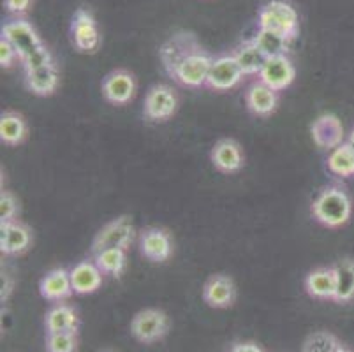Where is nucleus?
Instances as JSON below:
<instances>
[{"label":"nucleus","mask_w":354,"mask_h":352,"mask_svg":"<svg viewBox=\"0 0 354 352\" xmlns=\"http://www.w3.org/2000/svg\"><path fill=\"white\" fill-rule=\"evenodd\" d=\"M312 215L326 228H340L351 219L353 203L346 189L339 185L326 187L312 203Z\"/></svg>","instance_id":"f257e3e1"},{"label":"nucleus","mask_w":354,"mask_h":352,"mask_svg":"<svg viewBox=\"0 0 354 352\" xmlns=\"http://www.w3.org/2000/svg\"><path fill=\"white\" fill-rule=\"evenodd\" d=\"M212 60H214V57L203 50V46H198L187 57H183L173 67L171 73H167V76L173 77L178 85L187 86V89H201V86H207Z\"/></svg>","instance_id":"f03ea898"},{"label":"nucleus","mask_w":354,"mask_h":352,"mask_svg":"<svg viewBox=\"0 0 354 352\" xmlns=\"http://www.w3.org/2000/svg\"><path fill=\"white\" fill-rule=\"evenodd\" d=\"M259 28L279 32L292 41L298 34V15L286 0H270L259 11Z\"/></svg>","instance_id":"7ed1b4c3"},{"label":"nucleus","mask_w":354,"mask_h":352,"mask_svg":"<svg viewBox=\"0 0 354 352\" xmlns=\"http://www.w3.org/2000/svg\"><path fill=\"white\" fill-rule=\"evenodd\" d=\"M134 234H136V229H134L131 217L124 215V217L115 219L97 232V237L94 238V243H92V254L95 256L106 248L127 250L129 245L134 241Z\"/></svg>","instance_id":"20e7f679"},{"label":"nucleus","mask_w":354,"mask_h":352,"mask_svg":"<svg viewBox=\"0 0 354 352\" xmlns=\"http://www.w3.org/2000/svg\"><path fill=\"white\" fill-rule=\"evenodd\" d=\"M167 328H169V319H167L166 312L159 308L141 310L131 322V333L141 344H153V342L164 338Z\"/></svg>","instance_id":"39448f33"},{"label":"nucleus","mask_w":354,"mask_h":352,"mask_svg":"<svg viewBox=\"0 0 354 352\" xmlns=\"http://www.w3.org/2000/svg\"><path fill=\"white\" fill-rule=\"evenodd\" d=\"M178 97L167 85H153L145 95L143 115L148 122H166L176 113Z\"/></svg>","instance_id":"423d86ee"},{"label":"nucleus","mask_w":354,"mask_h":352,"mask_svg":"<svg viewBox=\"0 0 354 352\" xmlns=\"http://www.w3.org/2000/svg\"><path fill=\"white\" fill-rule=\"evenodd\" d=\"M2 37L12 44L20 57V62L44 46L35 28L25 19H11L2 25Z\"/></svg>","instance_id":"0eeeda50"},{"label":"nucleus","mask_w":354,"mask_h":352,"mask_svg":"<svg viewBox=\"0 0 354 352\" xmlns=\"http://www.w3.org/2000/svg\"><path fill=\"white\" fill-rule=\"evenodd\" d=\"M243 76L245 74L240 69L233 53L218 55V57L212 60L207 86L215 90V92H226V90H231L240 85Z\"/></svg>","instance_id":"6e6552de"},{"label":"nucleus","mask_w":354,"mask_h":352,"mask_svg":"<svg viewBox=\"0 0 354 352\" xmlns=\"http://www.w3.org/2000/svg\"><path fill=\"white\" fill-rule=\"evenodd\" d=\"M71 34H73L74 48L82 53H95L99 50L101 35H99L94 16L86 9H78L74 12Z\"/></svg>","instance_id":"1a4fd4ad"},{"label":"nucleus","mask_w":354,"mask_h":352,"mask_svg":"<svg viewBox=\"0 0 354 352\" xmlns=\"http://www.w3.org/2000/svg\"><path fill=\"white\" fill-rule=\"evenodd\" d=\"M102 95L113 106H125L136 95V80L125 69L111 71L102 80Z\"/></svg>","instance_id":"9d476101"},{"label":"nucleus","mask_w":354,"mask_h":352,"mask_svg":"<svg viewBox=\"0 0 354 352\" xmlns=\"http://www.w3.org/2000/svg\"><path fill=\"white\" fill-rule=\"evenodd\" d=\"M140 250L152 263L167 261L173 254V241L169 232L160 228L143 229L140 234Z\"/></svg>","instance_id":"9b49d317"},{"label":"nucleus","mask_w":354,"mask_h":352,"mask_svg":"<svg viewBox=\"0 0 354 352\" xmlns=\"http://www.w3.org/2000/svg\"><path fill=\"white\" fill-rule=\"evenodd\" d=\"M310 134L314 143L324 150H333L340 147L344 141V125L339 120V116L324 113L319 118H315L314 124L310 125Z\"/></svg>","instance_id":"f8f14e48"},{"label":"nucleus","mask_w":354,"mask_h":352,"mask_svg":"<svg viewBox=\"0 0 354 352\" xmlns=\"http://www.w3.org/2000/svg\"><path fill=\"white\" fill-rule=\"evenodd\" d=\"M296 77V69L292 62L286 57H275V58H266L265 66L259 73V82L268 85L275 92L286 90Z\"/></svg>","instance_id":"ddd939ff"},{"label":"nucleus","mask_w":354,"mask_h":352,"mask_svg":"<svg viewBox=\"0 0 354 352\" xmlns=\"http://www.w3.org/2000/svg\"><path fill=\"white\" fill-rule=\"evenodd\" d=\"M32 231L20 221L0 224V252L6 256H20L30 248Z\"/></svg>","instance_id":"4468645a"},{"label":"nucleus","mask_w":354,"mask_h":352,"mask_svg":"<svg viewBox=\"0 0 354 352\" xmlns=\"http://www.w3.org/2000/svg\"><path fill=\"white\" fill-rule=\"evenodd\" d=\"M212 164L215 166V169H218L221 173H238V171L243 167V154H241V147L238 145V141L231 140V138H224V140H218L214 145L210 151Z\"/></svg>","instance_id":"2eb2a0df"},{"label":"nucleus","mask_w":354,"mask_h":352,"mask_svg":"<svg viewBox=\"0 0 354 352\" xmlns=\"http://www.w3.org/2000/svg\"><path fill=\"white\" fill-rule=\"evenodd\" d=\"M39 293L44 299L55 303H62L64 299L71 298L74 293L71 273L66 268H55L48 271L39 282Z\"/></svg>","instance_id":"dca6fc26"},{"label":"nucleus","mask_w":354,"mask_h":352,"mask_svg":"<svg viewBox=\"0 0 354 352\" xmlns=\"http://www.w3.org/2000/svg\"><path fill=\"white\" fill-rule=\"evenodd\" d=\"M203 299L214 308H230L236 299V286L227 275H214L203 287Z\"/></svg>","instance_id":"f3484780"},{"label":"nucleus","mask_w":354,"mask_h":352,"mask_svg":"<svg viewBox=\"0 0 354 352\" xmlns=\"http://www.w3.org/2000/svg\"><path fill=\"white\" fill-rule=\"evenodd\" d=\"M71 282L76 295H92L101 287L102 273L95 261H82L69 270Z\"/></svg>","instance_id":"a211bd4d"},{"label":"nucleus","mask_w":354,"mask_h":352,"mask_svg":"<svg viewBox=\"0 0 354 352\" xmlns=\"http://www.w3.org/2000/svg\"><path fill=\"white\" fill-rule=\"evenodd\" d=\"M245 104L249 111L256 116H270L277 109L279 95L273 89L263 82H256L249 86L245 93Z\"/></svg>","instance_id":"6ab92c4d"},{"label":"nucleus","mask_w":354,"mask_h":352,"mask_svg":"<svg viewBox=\"0 0 354 352\" xmlns=\"http://www.w3.org/2000/svg\"><path fill=\"white\" fill-rule=\"evenodd\" d=\"M44 326L48 333H66V331H78L80 319L76 310L66 303H57L46 312Z\"/></svg>","instance_id":"aec40b11"},{"label":"nucleus","mask_w":354,"mask_h":352,"mask_svg":"<svg viewBox=\"0 0 354 352\" xmlns=\"http://www.w3.org/2000/svg\"><path fill=\"white\" fill-rule=\"evenodd\" d=\"M28 136V125L18 111H4L0 116V141L8 147H18Z\"/></svg>","instance_id":"412c9836"},{"label":"nucleus","mask_w":354,"mask_h":352,"mask_svg":"<svg viewBox=\"0 0 354 352\" xmlns=\"http://www.w3.org/2000/svg\"><path fill=\"white\" fill-rule=\"evenodd\" d=\"M305 289L308 296L315 299H333L337 282H335V270L330 268H317L310 271L305 279Z\"/></svg>","instance_id":"4be33fe9"},{"label":"nucleus","mask_w":354,"mask_h":352,"mask_svg":"<svg viewBox=\"0 0 354 352\" xmlns=\"http://www.w3.org/2000/svg\"><path fill=\"white\" fill-rule=\"evenodd\" d=\"M25 86L32 93H35V95H51L57 90V86H59V73H57L55 64L30 71V73H25Z\"/></svg>","instance_id":"5701e85b"},{"label":"nucleus","mask_w":354,"mask_h":352,"mask_svg":"<svg viewBox=\"0 0 354 352\" xmlns=\"http://www.w3.org/2000/svg\"><path fill=\"white\" fill-rule=\"evenodd\" d=\"M335 270V282H337V289H335L333 302L337 303H347L354 299V261L353 259H342L337 264H333Z\"/></svg>","instance_id":"b1692460"},{"label":"nucleus","mask_w":354,"mask_h":352,"mask_svg":"<svg viewBox=\"0 0 354 352\" xmlns=\"http://www.w3.org/2000/svg\"><path fill=\"white\" fill-rule=\"evenodd\" d=\"M252 41L266 58L286 57L288 55L289 39L279 34V32L268 30V28H259Z\"/></svg>","instance_id":"393cba45"},{"label":"nucleus","mask_w":354,"mask_h":352,"mask_svg":"<svg viewBox=\"0 0 354 352\" xmlns=\"http://www.w3.org/2000/svg\"><path fill=\"white\" fill-rule=\"evenodd\" d=\"M233 55L245 76H254V74L259 76L261 69H263V66H265L266 62V57L261 53L259 48L254 44V41L241 43Z\"/></svg>","instance_id":"a878e982"},{"label":"nucleus","mask_w":354,"mask_h":352,"mask_svg":"<svg viewBox=\"0 0 354 352\" xmlns=\"http://www.w3.org/2000/svg\"><path fill=\"white\" fill-rule=\"evenodd\" d=\"M328 169L335 174V176H340V178H349L354 174V154L351 150V147L346 143H342L340 147L333 148V150L328 154Z\"/></svg>","instance_id":"bb28decb"},{"label":"nucleus","mask_w":354,"mask_h":352,"mask_svg":"<svg viewBox=\"0 0 354 352\" xmlns=\"http://www.w3.org/2000/svg\"><path fill=\"white\" fill-rule=\"evenodd\" d=\"M99 270L109 277H120L125 270V250L124 248H106L94 256Z\"/></svg>","instance_id":"cd10ccee"},{"label":"nucleus","mask_w":354,"mask_h":352,"mask_svg":"<svg viewBox=\"0 0 354 352\" xmlns=\"http://www.w3.org/2000/svg\"><path fill=\"white\" fill-rule=\"evenodd\" d=\"M342 347L339 338L328 331H315L305 340L301 352H337Z\"/></svg>","instance_id":"c85d7f7f"},{"label":"nucleus","mask_w":354,"mask_h":352,"mask_svg":"<svg viewBox=\"0 0 354 352\" xmlns=\"http://www.w3.org/2000/svg\"><path fill=\"white\" fill-rule=\"evenodd\" d=\"M76 347H78L76 331L46 335V352H76Z\"/></svg>","instance_id":"c756f323"},{"label":"nucleus","mask_w":354,"mask_h":352,"mask_svg":"<svg viewBox=\"0 0 354 352\" xmlns=\"http://www.w3.org/2000/svg\"><path fill=\"white\" fill-rule=\"evenodd\" d=\"M18 213H20V203L16 196L9 190H2L0 194V224L6 222L18 221Z\"/></svg>","instance_id":"7c9ffc66"},{"label":"nucleus","mask_w":354,"mask_h":352,"mask_svg":"<svg viewBox=\"0 0 354 352\" xmlns=\"http://www.w3.org/2000/svg\"><path fill=\"white\" fill-rule=\"evenodd\" d=\"M50 64H53V57H51L50 50H48L46 46L39 48V50L34 51L30 57H27L25 60H21V66H24L25 73H30V71H35V69H41V67L50 66Z\"/></svg>","instance_id":"2f4dec72"},{"label":"nucleus","mask_w":354,"mask_h":352,"mask_svg":"<svg viewBox=\"0 0 354 352\" xmlns=\"http://www.w3.org/2000/svg\"><path fill=\"white\" fill-rule=\"evenodd\" d=\"M16 58L20 60L16 50L12 48V44L9 41H6L4 37H0V66L4 67V69H9V67L15 66Z\"/></svg>","instance_id":"473e14b6"},{"label":"nucleus","mask_w":354,"mask_h":352,"mask_svg":"<svg viewBox=\"0 0 354 352\" xmlns=\"http://www.w3.org/2000/svg\"><path fill=\"white\" fill-rule=\"evenodd\" d=\"M32 0H4V6L9 12L16 16H21L30 9Z\"/></svg>","instance_id":"72a5a7b5"},{"label":"nucleus","mask_w":354,"mask_h":352,"mask_svg":"<svg viewBox=\"0 0 354 352\" xmlns=\"http://www.w3.org/2000/svg\"><path fill=\"white\" fill-rule=\"evenodd\" d=\"M230 352H265L257 344L252 342H245V344H236Z\"/></svg>","instance_id":"f704fd0d"},{"label":"nucleus","mask_w":354,"mask_h":352,"mask_svg":"<svg viewBox=\"0 0 354 352\" xmlns=\"http://www.w3.org/2000/svg\"><path fill=\"white\" fill-rule=\"evenodd\" d=\"M12 290V279L9 277V273H2V302L9 298Z\"/></svg>","instance_id":"c9c22d12"},{"label":"nucleus","mask_w":354,"mask_h":352,"mask_svg":"<svg viewBox=\"0 0 354 352\" xmlns=\"http://www.w3.org/2000/svg\"><path fill=\"white\" fill-rule=\"evenodd\" d=\"M347 145H349V147H351V150H353V154H354V141L347 140Z\"/></svg>","instance_id":"e433bc0d"},{"label":"nucleus","mask_w":354,"mask_h":352,"mask_svg":"<svg viewBox=\"0 0 354 352\" xmlns=\"http://www.w3.org/2000/svg\"><path fill=\"white\" fill-rule=\"evenodd\" d=\"M337 352H351V351H349V349H344V347H340L339 351H337Z\"/></svg>","instance_id":"4c0bfd02"},{"label":"nucleus","mask_w":354,"mask_h":352,"mask_svg":"<svg viewBox=\"0 0 354 352\" xmlns=\"http://www.w3.org/2000/svg\"><path fill=\"white\" fill-rule=\"evenodd\" d=\"M349 140H351V141H354V129H353V132H351V136H349Z\"/></svg>","instance_id":"58836bf2"}]
</instances>
